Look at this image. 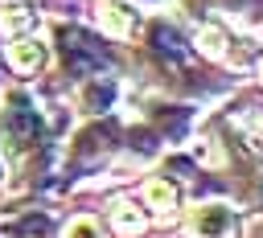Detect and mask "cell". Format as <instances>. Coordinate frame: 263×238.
Listing matches in <instances>:
<instances>
[{
    "mask_svg": "<svg viewBox=\"0 0 263 238\" xmlns=\"http://www.w3.org/2000/svg\"><path fill=\"white\" fill-rule=\"evenodd\" d=\"M53 57L58 66L78 82V78H90V74H123V62L119 53L111 49V41L103 33H90L86 25H66L58 21L53 25Z\"/></svg>",
    "mask_w": 263,
    "mask_h": 238,
    "instance_id": "cell-1",
    "label": "cell"
},
{
    "mask_svg": "<svg viewBox=\"0 0 263 238\" xmlns=\"http://www.w3.org/2000/svg\"><path fill=\"white\" fill-rule=\"evenodd\" d=\"M123 144V119L119 115H99V119H82L62 148V168L66 176H90L99 168H107L119 156Z\"/></svg>",
    "mask_w": 263,
    "mask_h": 238,
    "instance_id": "cell-2",
    "label": "cell"
},
{
    "mask_svg": "<svg viewBox=\"0 0 263 238\" xmlns=\"http://www.w3.org/2000/svg\"><path fill=\"white\" fill-rule=\"evenodd\" d=\"M177 230L181 238H247V209L230 197H189Z\"/></svg>",
    "mask_w": 263,
    "mask_h": 238,
    "instance_id": "cell-3",
    "label": "cell"
},
{
    "mask_svg": "<svg viewBox=\"0 0 263 238\" xmlns=\"http://www.w3.org/2000/svg\"><path fill=\"white\" fill-rule=\"evenodd\" d=\"M136 197H140V205L148 209L152 226H177V222H181V209H185V201H189V189H185L173 172H164V168L156 164V168H148V176L140 181Z\"/></svg>",
    "mask_w": 263,
    "mask_h": 238,
    "instance_id": "cell-4",
    "label": "cell"
},
{
    "mask_svg": "<svg viewBox=\"0 0 263 238\" xmlns=\"http://www.w3.org/2000/svg\"><path fill=\"white\" fill-rule=\"evenodd\" d=\"M74 111L86 115V119H99V115H115L127 98V82L123 74H90V78H78L74 90Z\"/></svg>",
    "mask_w": 263,
    "mask_h": 238,
    "instance_id": "cell-5",
    "label": "cell"
},
{
    "mask_svg": "<svg viewBox=\"0 0 263 238\" xmlns=\"http://www.w3.org/2000/svg\"><path fill=\"white\" fill-rule=\"evenodd\" d=\"M144 8L136 0H99L95 4V25L107 41H136L144 29Z\"/></svg>",
    "mask_w": 263,
    "mask_h": 238,
    "instance_id": "cell-6",
    "label": "cell"
},
{
    "mask_svg": "<svg viewBox=\"0 0 263 238\" xmlns=\"http://www.w3.org/2000/svg\"><path fill=\"white\" fill-rule=\"evenodd\" d=\"M103 222H107L111 238H144L152 230V217H148V209L140 205L136 193H115L103 209Z\"/></svg>",
    "mask_w": 263,
    "mask_h": 238,
    "instance_id": "cell-7",
    "label": "cell"
},
{
    "mask_svg": "<svg viewBox=\"0 0 263 238\" xmlns=\"http://www.w3.org/2000/svg\"><path fill=\"white\" fill-rule=\"evenodd\" d=\"M4 62H8V70H12L16 78H37V74L49 70L53 49H49V41H41L37 33H25V37H8Z\"/></svg>",
    "mask_w": 263,
    "mask_h": 238,
    "instance_id": "cell-8",
    "label": "cell"
},
{
    "mask_svg": "<svg viewBox=\"0 0 263 238\" xmlns=\"http://www.w3.org/2000/svg\"><path fill=\"white\" fill-rule=\"evenodd\" d=\"M218 115L230 123V131L242 140V148L263 160V107H259V103H230V107L218 111Z\"/></svg>",
    "mask_w": 263,
    "mask_h": 238,
    "instance_id": "cell-9",
    "label": "cell"
},
{
    "mask_svg": "<svg viewBox=\"0 0 263 238\" xmlns=\"http://www.w3.org/2000/svg\"><path fill=\"white\" fill-rule=\"evenodd\" d=\"M0 238H58L49 209H8L0 217Z\"/></svg>",
    "mask_w": 263,
    "mask_h": 238,
    "instance_id": "cell-10",
    "label": "cell"
},
{
    "mask_svg": "<svg viewBox=\"0 0 263 238\" xmlns=\"http://www.w3.org/2000/svg\"><path fill=\"white\" fill-rule=\"evenodd\" d=\"M58 238H111V230L99 213H70L58 226Z\"/></svg>",
    "mask_w": 263,
    "mask_h": 238,
    "instance_id": "cell-11",
    "label": "cell"
},
{
    "mask_svg": "<svg viewBox=\"0 0 263 238\" xmlns=\"http://www.w3.org/2000/svg\"><path fill=\"white\" fill-rule=\"evenodd\" d=\"M41 16L29 12V8H4L0 12V33L4 37H25V33H37Z\"/></svg>",
    "mask_w": 263,
    "mask_h": 238,
    "instance_id": "cell-12",
    "label": "cell"
},
{
    "mask_svg": "<svg viewBox=\"0 0 263 238\" xmlns=\"http://www.w3.org/2000/svg\"><path fill=\"white\" fill-rule=\"evenodd\" d=\"M251 78H255V86L263 90V45H259V53H255V62H251Z\"/></svg>",
    "mask_w": 263,
    "mask_h": 238,
    "instance_id": "cell-13",
    "label": "cell"
},
{
    "mask_svg": "<svg viewBox=\"0 0 263 238\" xmlns=\"http://www.w3.org/2000/svg\"><path fill=\"white\" fill-rule=\"evenodd\" d=\"M4 4H12V0H4Z\"/></svg>",
    "mask_w": 263,
    "mask_h": 238,
    "instance_id": "cell-14",
    "label": "cell"
}]
</instances>
